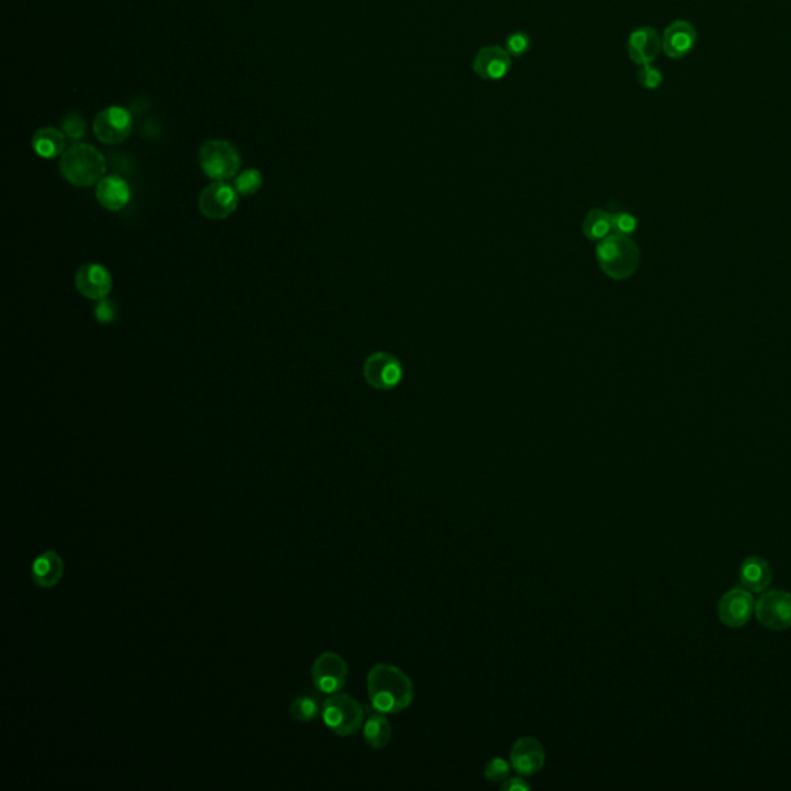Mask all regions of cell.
<instances>
[{
  "mask_svg": "<svg viewBox=\"0 0 791 791\" xmlns=\"http://www.w3.org/2000/svg\"><path fill=\"white\" fill-rule=\"evenodd\" d=\"M262 184H263L262 173L258 172L257 169H246L237 175L234 187L240 196H247L257 194L258 190L262 189Z\"/></svg>",
  "mask_w": 791,
  "mask_h": 791,
  "instance_id": "obj_24",
  "label": "cell"
},
{
  "mask_svg": "<svg viewBox=\"0 0 791 791\" xmlns=\"http://www.w3.org/2000/svg\"><path fill=\"white\" fill-rule=\"evenodd\" d=\"M501 788L505 791H526L529 790L530 787H529L528 782L521 779V778H509V779H505V782L501 786Z\"/></svg>",
  "mask_w": 791,
  "mask_h": 791,
  "instance_id": "obj_31",
  "label": "cell"
},
{
  "mask_svg": "<svg viewBox=\"0 0 791 791\" xmlns=\"http://www.w3.org/2000/svg\"><path fill=\"white\" fill-rule=\"evenodd\" d=\"M76 289L90 300H103L109 296L113 287L112 274L105 266L99 263L82 264L75 277Z\"/></svg>",
  "mask_w": 791,
  "mask_h": 791,
  "instance_id": "obj_13",
  "label": "cell"
},
{
  "mask_svg": "<svg viewBox=\"0 0 791 791\" xmlns=\"http://www.w3.org/2000/svg\"><path fill=\"white\" fill-rule=\"evenodd\" d=\"M637 80H638V84L643 88L655 90L663 82V75H662V71L657 67H653L651 63H648V65H642V69L638 70Z\"/></svg>",
  "mask_w": 791,
  "mask_h": 791,
  "instance_id": "obj_28",
  "label": "cell"
},
{
  "mask_svg": "<svg viewBox=\"0 0 791 791\" xmlns=\"http://www.w3.org/2000/svg\"><path fill=\"white\" fill-rule=\"evenodd\" d=\"M511 770L512 763L507 762L505 759H501V757H495L486 765L484 776L490 782H501V780L509 779Z\"/></svg>",
  "mask_w": 791,
  "mask_h": 791,
  "instance_id": "obj_27",
  "label": "cell"
},
{
  "mask_svg": "<svg viewBox=\"0 0 791 791\" xmlns=\"http://www.w3.org/2000/svg\"><path fill=\"white\" fill-rule=\"evenodd\" d=\"M391 736H393L391 725L384 714H371L365 720L363 737H365V742H367L368 745L374 748V750H382V748L388 745Z\"/></svg>",
  "mask_w": 791,
  "mask_h": 791,
  "instance_id": "obj_21",
  "label": "cell"
},
{
  "mask_svg": "<svg viewBox=\"0 0 791 791\" xmlns=\"http://www.w3.org/2000/svg\"><path fill=\"white\" fill-rule=\"evenodd\" d=\"M61 173L70 184L90 187L105 175L107 162L103 154L90 144L76 143L63 152L59 161Z\"/></svg>",
  "mask_w": 791,
  "mask_h": 791,
  "instance_id": "obj_2",
  "label": "cell"
},
{
  "mask_svg": "<svg viewBox=\"0 0 791 791\" xmlns=\"http://www.w3.org/2000/svg\"><path fill=\"white\" fill-rule=\"evenodd\" d=\"M63 577V560L58 552L46 551L36 556L31 564V579L35 585L50 589L58 585Z\"/></svg>",
  "mask_w": 791,
  "mask_h": 791,
  "instance_id": "obj_18",
  "label": "cell"
},
{
  "mask_svg": "<svg viewBox=\"0 0 791 791\" xmlns=\"http://www.w3.org/2000/svg\"><path fill=\"white\" fill-rule=\"evenodd\" d=\"M311 676L317 691L331 695L344 689L348 679V665L342 655L323 653L314 662Z\"/></svg>",
  "mask_w": 791,
  "mask_h": 791,
  "instance_id": "obj_7",
  "label": "cell"
},
{
  "mask_svg": "<svg viewBox=\"0 0 791 791\" xmlns=\"http://www.w3.org/2000/svg\"><path fill=\"white\" fill-rule=\"evenodd\" d=\"M363 376L376 390H393L404 376L401 362L388 353H374L363 365Z\"/></svg>",
  "mask_w": 791,
  "mask_h": 791,
  "instance_id": "obj_10",
  "label": "cell"
},
{
  "mask_svg": "<svg viewBox=\"0 0 791 791\" xmlns=\"http://www.w3.org/2000/svg\"><path fill=\"white\" fill-rule=\"evenodd\" d=\"M238 192L224 181L206 186L198 198L201 213L209 220H224L238 206Z\"/></svg>",
  "mask_w": 791,
  "mask_h": 791,
  "instance_id": "obj_9",
  "label": "cell"
},
{
  "mask_svg": "<svg viewBox=\"0 0 791 791\" xmlns=\"http://www.w3.org/2000/svg\"><path fill=\"white\" fill-rule=\"evenodd\" d=\"M695 42H697V31L694 29L693 23L687 22V21H676L671 25H668V29L663 33L662 50L665 52L668 58H685L687 54L693 52Z\"/></svg>",
  "mask_w": 791,
  "mask_h": 791,
  "instance_id": "obj_15",
  "label": "cell"
},
{
  "mask_svg": "<svg viewBox=\"0 0 791 791\" xmlns=\"http://www.w3.org/2000/svg\"><path fill=\"white\" fill-rule=\"evenodd\" d=\"M367 685L371 705L384 714H397L413 702V682L397 666H373L368 672Z\"/></svg>",
  "mask_w": 791,
  "mask_h": 791,
  "instance_id": "obj_1",
  "label": "cell"
},
{
  "mask_svg": "<svg viewBox=\"0 0 791 791\" xmlns=\"http://www.w3.org/2000/svg\"><path fill=\"white\" fill-rule=\"evenodd\" d=\"M198 160L203 172L215 181L234 179L240 171V152L236 146L223 139H212L203 144Z\"/></svg>",
  "mask_w": 791,
  "mask_h": 791,
  "instance_id": "obj_5",
  "label": "cell"
},
{
  "mask_svg": "<svg viewBox=\"0 0 791 791\" xmlns=\"http://www.w3.org/2000/svg\"><path fill=\"white\" fill-rule=\"evenodd\" d=\"M545 746L532 736L516 740L511 752L512 769L522 776H534L545 767Z\"/></svg>",
  "mask_w": 791,
  "mask_h": 791,
  "instance_id": "obj_14",
  "label": "cell"
},
{
  "mask_svg": "<svg viewBox=\"0 0 791 791\" xmlns=\"http://www.w3.org/2000/svg\"><path fill=\"white\" fill-rule=\"evenodd\" d=\"M662 50V39L659 33L651 27H642L632 31L628 39V54L637 65L653 63Z\"/></svg>",
  "mask_w": 791,
  "mask_h": 791,
  "instance_id": "obj_16",
  "label": "cell"
},
{
  "mask_svg": "<svg viewBox=\"0 0 791 791\" xmlns=\"http://www.w3.org/2000/svg\"><path fill=\"white\" fill-rule=\"evenodd\" d=\"M130 198H132L130 186L126 179H121L118 175L104 177L96 184V200L107 211L116 212V211L124 209L129 204Z\"/></svg>",
  "mask_w": 791,
  "mask_h": 791,
  "instance_id": "obj_17",
  "label": "cell"
},
{
  "mask_svg": "<svg viewBox=\"0 0 791 791\" xmlns=\"http://www.w3.org/2000/svg\"><path fill=\"white\" fill-rule=\"evenodd\" d=\"M62 132L65 133L67 138L73 139V141L84 138L87 133L86 121L79 113L71 112L62 120Z\"/></svg>",
  "mask_w": 791,
  "mask_h": 791,
  "instance_id": "obj_25",
  "label": "cell"
},
{
  "mask_svg": "<svg viewBox=\"0 0 791 791\" xmlns=\"http://www.w3.org/2000/svg\"><path fill=\"white\" fill-rule=\"evenodd\" d=\"M596 262L613 280H626L640 266V247L628 236L611 234L596 245Z\"/></svg>",
  "mask_w": 791,
  "mask_h": 791,
  "instance_id": "obj_3",
  "label": "cell"
},
{
  "mask_svg": "<svg viewBox=\"0 0 791 791\" xmlns=\"http://www.w3.org/2000/svg\"><path fill=\"white\" fill-rule=\"evenodd\" d=\"M613 234H621V236H631L637 229V218L631 213L615 212L612 213Z\"/></svg>",
  "mask_w": 791,
  "mask_h": 791,
  "instance_id": "obj_29",
  "label": "cell"
},
{
  "mask_svg": "<svg viewBox=\"0 0 791 791\" xmlns=\"http://www.w3.org/2000/svg\"><path fill=\"white\" fill-rule=\"evenodd\" d=\"M530 46H532L530 37L528 33H522V31H515V33L507 36V39H505V50L513 58H520L522 54H526L530 50Z\"/></svg>",
  "mask_w": 791,
  "mask_h": 791,
  "instance_id": "obj_26",
  "label": "cell"
},
{
  "mask_svg": "<svg viewBox=\"0 0 791 791\" xmlns=\"http://www.w3.org/2000/svg\"><path fill=\"white\" fill-rule=\"evenodd\" d=\"M583 232L589 240L595 241L611 236L613 232L612 213L604 212L602 209H594L586 215Z\"/></svg>",
  "mask_w": 791,
  "mask_h": 791,
  "instance_id": "obj_22",
  "label": "cell"
},
{
  "mask_svg": "<svg viewBox=\"0 0 791 791\" xmlns=\"http://www.w3.org/2000/svg\"><path fill=\"white\" fill-rule=\"evenodd\" d=\"M321 719L337 736H351L361 729L363 708L348 694H331L321 706Z\"/></svg>",
  "mask_w": 791,
  "mask_h": 791,
  "instance_id": "obj_4",
  "label": "cell"
},
{
  "mask_svg": "<svg viewBox=\"0 0 791 791\" xmlns=\"http://www.w3.org/2000/svg\"><path fill=\"white\" fill-rule=\"evenodd\" d=\"M754 609L756 603L752 592L746 591L745 587H736L720 598L717 613L723 625L729 628H742L752 620Z\"/></svg>",
  "mask_w": 791,
  "mask_h": 791,
  "instance_id": "obj_11",
  "label": "cell"
},
{
  "mask_svg": "<svg viewBox=\"0 0 791 791\" xmlns=\"http://www.w3.org/2000/svg\"><path fill=\"white\" fill-rule=\"evenodd\" d=\"M116 316H118V308H116L113 300H107V298L98 300V304L95 306L96 321L101 323H113L116 321Z\"/></svg>",
  "mask_w": 791,
  "mask_h": 791,
  "instance_id": "obj_30",
  "label": "cell"
},
{
  "mask_svg": "<svg viewBox=\"0 0 791 791\" xmlns=\"http://www.w3.org/2000/svg\"><path fill=\"white\" fill-rule=\"evenodd\" d=\"M471 67L476 75L482 79H503L511 71L512 56L503 46H482L476 53Z\"/></svg>",
  "mask_w": 791,
  "mask_h": 791,
  "instance_id": "obj_12",
  "label": "cell"
},
{
  "mask_svg": "<svg viewBox=\"0 0 791 791\" xmlns=\"http://www.w3.org/2000/svg\"><path fill=\"white\" fill-rule=\"evenodd\" d=\"M133 118L130 112L112 105L99 112L93 121V132L101 143L116 146L124 143L132 133Z\"/></svg>",
  "mask_w": 791,
  "mask_h": 791,
  "instance_id": "obj_6",
  "label": "cell"
},
{
  "mask_svg": "<svg viewBox=\"0 0 791 791\" xmlns=\"http://www.w3.org/2000/svg\"><path fill=\"white\" fill-rule=\"evenodd\" d=\"M321 706L323 704H321L319 697L312 695V694H304L293 700V704L289 706V712H291L294 720H297V722H312L314 719L319 717V714H321Z\"/></svg>",
  "mask_w": 791,
  "mask_h": 791,
  "instance_id": "obj_23",
  "label": "cell"
},
{
  "mask_svg": "<svg viewBox=\"0 0 791 791\" xmlns=\"http://www.w3.org/2000/svg\"><path fill=\"white\" fill-rule=\"evenodd\" d=\"M33 150L40 158H56L65 152V133L54 127H42L31 141Z\"/></svg>",
  "mask_w": 791,
  "mask_h": 791,
  "instance_id": "obj_20",
  "label": "cell"
},
{
  "mask_svg": "<svg viewBox=\"0 0 791 791\" xmlns=\"http://www.w3.org/2000/svg\"><path fill=\"white\" fill-rule=\"evenodd\" d=\"M757 620L771 631H786L791 628V594L771 591L763 594L756 603Z\"/></svg>",
  "mask_w": 791,
  "mask_h": 791,
  "instance_id": "obj_8",
  "label": "cell"
},
{
  "mask_svg": "<svg viewBox=\"0 0 791 791\" xmlns=\"http://www.w3.org/2000/svg\"><path fill=\"white\" fill-rule=\"evenodd\" d=\"M771 579L773 572L769 562L759 556H748L745 562L740 564L739 581L746 591L761 594L769 587Z\"/></svg>",
  "mask_w": 791,
  "mask_h": 791,
  "instance_id": "obj_19",
  "label": "cell"
}]
</instances>
